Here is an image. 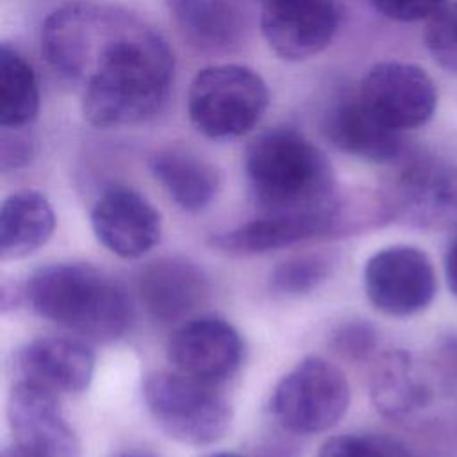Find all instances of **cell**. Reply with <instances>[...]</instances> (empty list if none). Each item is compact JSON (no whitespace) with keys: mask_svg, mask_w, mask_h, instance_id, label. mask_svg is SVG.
<instances>
[{"mask_svg":"<svg viewBox=\"0 0 457 457\" xmlns=\"http://www.w3.org/2000/svg\"><path fill=\"white\" fill-rule=\"evenodd\" d=\"M41 52L80 87L84 118L102 129L152 118L173 80V54L161 34L111 4L80 0L57 7L43 21Z\"/></svg>","mask_w":457,"mask_h":457,"instance_id":"6da1fadb","label":"cell"},{"mask_svg":"<svg viewBox=\"0 0 457 457\" xmlns=\"http://www.w3.org/2000/svg\"><path fill=\"white\" fill-rule=\"evenodd\" d=\"M245 173L261 214H320L341 207L328 159L291 127L257 134L245 152Z\"/></svg>","mask_w":457,"mask_h":457,"instance_id":"7a4b0ae2","label":"cell"},{"mask_svg":"<svg viewBox=\"0 0 457 457\" xmlns=\"http://www.w3.org/2000/svg\"><path fill=\"white\" fill-rule=\"evenodd\" d=\"M23 300L37 316L95 343L120 339L132 323L125 287L86 262L37 268L23 284Z\"/></svg>","mask_w":457,"mask_h":457,"instance_id":"3957f363","label":"cell"},{"mask_svg":"<svg viewBox=\"0 0 457 457\" xmlns=\"http://www.w3.org/2000/svg\"><path fill=\"white\" fill-rule=\"evenodd\" d=\"M268 86L243 64L200 70L187 89V116L211 139H234L250 132L268 107Z\"/></svg>","mask_w":457,"mask_h":457,"instance_id":"277c9868","label":"cell"},{"mask_svg":"<svg viewBox=\"0 0 457 457\" xmlns=\"http://www.w3.org/2000/svg\"><path fill=\"white\" fill-rule=\"evenodd\" d=\"M143 400L155 425L182 445H212L232 423V407L214 386L177 371L150 373L143 382Z\"/></svg>","mask_w":457,"mask_h":457,"instance_id":"5b68a950","label":"cell"},{"mask_svg":"<svg viewBox=\"0 0 457 457\" xmlns=\"http://www.w3.org/2000/svg\"><path fill=\"white\" fill-rule=\"evenodd\" d=\"M350 396L345 373L327 359L309 355L278 380L270 411L291 434H320L337 425L348 411Z\"/></svg>","mask_w":457,"mask_h":457,"instance_id":"8992f818","label":"cell"},{"mask_svg":"<svg viewBox=\"0 0 457 457\" xmlns=\"http://www.w3.org/2000/svg\"><path fill=\"white\" fill-rule=\"evenodd\" d=\"M398 166L378 193L389 220L418 228L457 227V171L428 155H411Z\"/></svg>","mask_w":457,"mask_h":457,"instance_id":"52a82bcc","label":"cell"},{"mask_svg":"<svg viewBox=\"0 0 457 457\" xmlns=\"http://www.w3.org/2000/svg\"><path fill=\"white\" fill-rule=\"evenodd\" d=\"M364 291L382 314L407 318L427 309L437 291L430 257L412 245H391L375 252L364 266Z\"/></svg>","mask_w":457,"mask_h":457,"instance_id":"ba28073f","label":"cell"},{"mask_svg":"<svg viewBox=\"0 0 457 457\" xmlns=\"http://www.w3.org/2000/svg\"><path fill=\"white\" fill-rule=\"evenodd\" d=\"M357 96L386 127L396 132L425 125L437 105L430 75L411 62L380 61L362 77Z\"/></svg>","mask_w":457,"mask_h":457,"instance_id":"9c48e42d","label":"cell"},{"mask_svg":"<svg viewBox=\"0 0 457 457\" xmlns=\"http://www.w3.org/2000/svg\"><path fill=\"white\" fill-rule=\"evenodd\" d=\"M243 355L239 332L218 316L187 320L166 343V359L173 371L211 386L228 380L239 370Z\"/></svg>","mask_w":457,"mask_h":457,"instance_id":"30bf717a","label":"cell"},{"mask_svg":"<svg viewBox=\"0 0 457 457\" xmlns=\"http://www.w3.org/2000/svg\"><path fill=\"white\" fill-rule=\"evenodd\" d=\"M261 32L286 61H305L323 52L339 27L336 0H257Z\"/></svg>","mask_w":457,"mask_h":457,"instance_id":"8fae6325","label":"cell"},{"mask_svg":"<svg viewBox=\"0 0 457 457\" xmlns=\"http://www.w3.org/2000/svg\"><path fill=\"white\" fill-rule=\"evenodd\" d=\"M7 420L14 441L32 457H80V441L64 418L54 391L18 380L7 398Z\"/></svg>","mask_w":457,"mask_h":457,"instance_id":"7c38bea8","label":"cell"},{"mask_svg":"<svg viewBox=\"0 0 457 457\" xmlns=\"http://www.w3.org/2000/svg\"><path fill=\"white\" fill-rule=\"evenodd\" d=\"M89 218L98 243L123 259L145 255L161 237L159 211L127 186L105 189L93 204Z\"/></svg>","mask_w":457,"mask_h":457,"instance_id":"4fadbf2b","label":"cell"},{"mask_svg":"<svg viewBox=\"0 0 457 457\" xmlns=\"http://www.w3.org/2000/svg\"><path fill=\"white\" fill-rule=\"evenodd\" d=\"M332 234H346L343 205L334 212L320 214H261L239 227L212 234L211 245L234 255H255Z\"/></svg>","mask_w":457,"mask_h":457,"instance_id":"5bb4252c","label":"cell"},{"mask_svg":"<svg viewBox=\"0 0 457 457\" xmlns=\"http://www.w3.org/2000/svg\"><path fill=\"white\" fill-rule=\"evenodd\" d=\"M137 295L146 314L168 325L186 320L207 300L209 278L187 257H159L141 268Z\"/></svg>","mask_w":457,"mask_h":457,"instance_id":"9a60e30c","label":"cell"},{"mask_svg":"<svg viewBox=\"0 0 457 457\" xmlns=\"http://www.w3.org/2000/svg\"><path fill=\"white\" fill-rule=\"evenodd\" d=\"M16 366L25 380L54 393L79 395L93 380L95 353L82 339L46 336L21 346L16 353Z\"/></svg>","mask_w":457,"mask_h":457,"instance_id":"2e32d148","label":"cell"},{"mask_svg":"<svg viewBox=\"0 0 457 457\" xmlns=\"http://www.w3.org/2000/svg\"><path fill=\"white\" fill-rule=\"evenodd\" d=\"M323 134L343 154L370 162L389 164L403 157L402 134L382 125L355 95L345 96L328 109Z\"/></svg>","mask_w":457,"mask_h":457,"instance_id":"e0dca14e","label":"cell"},{"mask_svg":"<svg viewBox=\"0 0 457 457\" xmlns=\"http://www.w3.org/2000/svg\"><path fill=\"white\" fill-rule=\"evenodd\" d=\"M54 228L55 214L45 195L32 189L9 195L0 209V259L29 257L52 237Z\"/></svg>","mask_w":457,"mask_h":457,"instance_id":"ac0fdd59","label":"cell"},{"mask_svg":"<svg viewBox=\"0 0 457 457\" xmlns=\"http://www.w3.org/2000/svg\"><path fill=\"white\" fill-rule=\"evenodd\" d=\"M148 166L168 196L187 212L204 211L218 195L220 175L216 168L191 152L159 150L150 157Z\"/></svg>","mask_w":457,"mask_h":457,"instance_id":"d6986e66","label":"cell"},{"mask_svg":"<svg viewBox=\"0 0 457 457\" xmlns=\"http://www.w3.org/2000/svg\"><path fill=\"white\" fill-rule=\"evenodd\" d=\"M370 398L384 418L402 420L425 407L430 391L418 377L411 353L393 348L380 353L373 364Z\"/></svg>","mask_w":457,"mask_h":457,"instance_id":"ffe728a7","label":"cell"},{"mask_svg":"<svg viewBox=\"0 0 457 457\" xmlns=\"http://www.w3.org/2000/svg\"><path fill=\"white\" fill-rule=\"evenodd\" d=\"M184 39L207 52L230 50L239 43V14L228 0H166Z\"/></svg>","mask_w":457,"mask_h":457,"instance_id":"44dd1931","label":"cell"},{"mask_svg":"<svg viewBox=\"0 0 457 457\" xmlns=\"http://www.w3.org/2000/svg\"><path fill=\"white\" fill-rule=\"evenodd\" d=\"M39 89L32 66L4 43L0 48V125L25 129L37 116Z\"/></svg>","mask_w":457,"mask_h":457,"instance_id":"7402d4cb","label":"cell"},{"mask_svg":"<svg viewBox=\"0 0 457 457\" xmlns=\"http://www.w3.org/2000/svg\"><path fill=\"white\" fill-rule=\"evenodd\" d=\"M330 252H305L280 261L270 273L271 291L284 296H303L318 289L336 270Z\"/></svg>","mask_w":457,"mask_h":457,"instance_id":"603a6c76","label":"cell"},{"mask_svg":"<svg viewBox=\"0 0 457 457\" xmlns=\"http://www.w3.org/2000/svg\"><path fill=\"white\" fill-rule=\"evenodd\" d=\"M316 457H414L398 439L386 434H341L327 439Z\"/></svg>","mask_w":457,"mask_h":457,"instance_id":"cb8c5ba5","label":"cell"},{"mask_svg":"<svg viewBox=\"0 0 457 457\" xmlns=\"http://www.w3.org/2000/svg\"><path fill=\"white\" fill-rule=\"evenodd\" d=\"M425 45L443 70L457 73V2L445 4L428 18Z\"/></svg>","mask_w":457,"mask_h":457,"instance_id":"d4e9b609","label":"cell"},{"mask_svg":"<svg viewBox=\"0 0 457 457\" xmlns=\"http://www.w3.org/2000/svg\"><path fill=\"white\" fill-rule=\"evenodd\" d=\"M330 348L350 362L368 361L378 345V332L373 323L362 318H350L341 321L328 339Z\"/></svg>","mask_w":457,"mask_h":457,"instance_id":"484cf974","label":"cell"},{"mask_svg":"<svg viewBox=\"0 0 457 457\" xmlns=\"http://www.w3.org/2000/svg\"><path fill=\"white\" fill-rule=\"evenodd\" d=\"M373 7L395 21H420L436 14L445 0H371Z\"/></svg>","mask_w":457,"mask_h":457,"instance_id":"4316f807","label":"cell"},{"mask_svg":"<svg viewBox=\"0 0 457 457\" xmlns=\"http://www.w3.org/2000/svg\"><path fill=\"white\" fill-rule=\"evenodd\" d=\"M2 143H0V168L4 173L16 171L27 166L34 155L32 141L23 136L21 129H2Z\"/></svg>","mask_w":457,"mask_h":457,"instance_id":"83f0119b","label":"cell"},{"mask_svg":"<svg viewBox=\"0 0 457 457\" xmlns=\"http://www.w3.org/2000/svg\"><path fill=\"white\" fill-rule=\"evenodd\" d=\"M445 278L450 293L457 298V237L448 245L445 252Z\"/></svg>","mask_w":457,"mask_h":457,"instance_id":"f1b7e54d","label":"cell"},{"mask_svg":"<svg viewBox=\"0 0 457 457\" xmlns=\"http://www.w3.org/2000/svg\"><path fill=\"white\" fill-rule=\"evenodd\" d=\"M0 305H2V312H7L9 309H14V305H18L20 302H23V287L18 289L12 286H9L7 282L2 284L0 289Z\"/></svg>","mask_w":457,"mask_h":457,"instance_id":"f546056e","label":"cell"},{"mask_svg":"<svg viewBox=\"0 0 457 457\" xmlns=\"http://www.w3.org/2000/svg\"><path fill=\"white\" fill-rule=\"evenodd\" d=\"M0 457H32V455H29V453H27L25 450H21L16 443H12V445H9V446H5V448L2 450Z\"/></svg>","mask_w":457,"mask_h":457,"instance_id":"4dcf8cb0","label":"cell"},{"mask_svg":"<svg viewBox=\"0 0 457 457\" xmlns=\"http://www.w3.org/2000/svg\"><path fill=\"white\" fill-rule=\"evenodd\" d=\"M120 457H154V455H150V453H141V452H129V453H123V455H120Z\"/></svg>","mask_w":457,"mask_h":457,"instance_id":"1f68e13d","label":"cell"},{"mask_svg":"<svg viewBox=\"0 0 457 457\" xmlns=\"http://www.w3.org/2000/svg\"><path fill=\"white\" fill-rule=\"evenodd\" d=\"M211 457H246V455H239V453H228V452H223V453H214Z\"/></svg>","mask_w":457,"mask_h":457,"instance_id":"d6a6232c","label":"cell"}]
</instances>
